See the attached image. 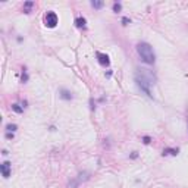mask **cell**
Listing matches in <instances>:
<instances>
[{
    "label": "cell",
    "instance_id": "1",
    "mask_svg": "<svg viewBox=\"0 0 188 188\" xmlns=\"http://www.w3.org/2000/svg\"><path fill=\"white\" fill-rule=\"evenodd\" d=\"M138 71H140L138 75L135 76L137 85L147 94L148 97H151V94H150V85L154 84V76L150 74L147 69H138Z\"/></svg>",
    "mask_w": 188,
    "mask_h": 188
},
{
    "label": "cell",
    "instance_id": "2",
    "mask_svg": "<svg viewBox=\"0 0 188 188\" xmlns=\"http://www.w3.org/2000/svg\"><path fill=\"white\" fill-rule=\"evenodd\" d=\"M137 51H138L140 57L143 62H146L148 65H153L156 60V56H154V51L151 49V46L148 43H140L137 46Z\"/></svg>",
    "mask_w": 188,
    "mask_h": 188
},
{
    "label": "cell",
    "instance_id": "3",
    "mask_svg": "<svg viewBox=\"0 0 188 188\" xmlns=\"http://www.w3.org/2000/svg\"><path fill=\"white\" fill-rule=\"evenodd\" d=\"M59 22V19H57V15L55 12H47L46 15H44V25L46 27H49V28H55Z\"/></svg>",
    "mask_w": 188,
    "mask_h": 188
},
{
    "label": "cell",
    "instance_id": "4",
    "mask_svg": "<svg viewBox=\"0 0 188 188\" xmlns=\"http://www.w3.org/2000/svg\"><path fill=\"white\" fill-rule=\"evenodd\" d=\"M97 60H98V63L101 66H109L110 65V59H109V56L107 55H105V53H100V51H97Z\"/></svg>",
    "mask_w": 188,
    "mask_h": 188
},
{
    "label": "cell",
    "instance_id": "5",
    "mask_svg": "<svg viewBox=\"0 0 188 188\" xmlns=\"http://www.w3.org/2000/svg\"><path fill=\"white\" fill-rule=\"evenodd\" d=\"M2 175L5 178L10 176V162H5V163L2 165Z\"/></svg>",
    "mask_w": 188,
    "mask_h": 188
},
{
    "label": "cell",
    "instance_id": "6",
    "mask_svg": "<svg viewBox=\"0 0 188 188\" xmlns=\"http://www.w3.org/2000/svg\"><path fill=\"white\" fill-rule=\"evenodd\" d=\"M85 22H87V21H85L84 18H76V19H75V25H76L78 28H82V30H85V28H87Z\"/></svg>",
    "mask_w": 188,
    "mask_h": 188
},
{
    "label": "cell",
    "instance_id": "7",
    "mask_svg": "<svg viewBox=\"0 0 188 188\" xmlns=\"http://www.w3.org/2000/svg\"><path fill=\"white\" fill-rule=\"evenodd\" d=\"M60 97L65 98V100H71V98H72V94L66 90H60Z\"/></svg>",
    "mask_w": 188,
    "mask_h": 188
},
{
    "label": "cell",
    "instance_id": "8",
    "mask_svg": "<svg viewBox=\"0 0 188 188\" xmlns=\"http://www.w3.org/2000/svg\"><path fill=\"white\" fill-rule=\"evenodd\" d=\"M33 6H34L33 2H27V3H25V6H24V12H25V13H30V9L33 8Z\"/></svg>",
    "mask_w": 188,
    "mask_h": 188
},
{
    "label": "cell",
    "instance_id": "9",
    "mask_svg": "<svg viewBox=\"0 0 188 188\" xmlns=\"http://www.w3.org/2000/svg\"><path fill=\"white\" fill-rule=\"evenodd\" d=\"M165 154H172V156H176L178 154V150H172V148H166L163 150V156Z\"/></svg>",
    "mask_w": 188,
    "mask_h": 188
},
{
    "label": "cell",
    "instance_id": "10",
    "mask_svg": "<svg viewBox=\"0 0 188 188\" xmlns=\"http://www.w3.org/2000/svg\"><path fill=\"white\" fill-rule=\"evenodd\" d=\"M12 109H13V110H15L16 113H22V112H24V107H21L19 105H18V103L12 105Z\"/></svg>",
    "mask_w": 188,
    "mask_h": 188
},
{
    "label": "cell",
    "instance_id": "11",
    "mask_svg": "<svg viewBox=\"0 0 188 188\" xmlns=\"http://www.w3.org/2000/svg\"><path fill=\"white\" fill-rule=\"evenodd\" d=\"M91 6L96 9H101L103 8V2H91Z\"/></svg>",
    "mask_w": 188,
    "mask_h": 188
},
{
    "label": "cell",
    "instance_id": "12",
    "mask_svg": "<svg viewBox=\"0 0 188 188\" xmlns=\"http://www.w3.org/2000/svg\"><path fill=\"white\" fill-rule=\"evenodd\" d=\"M8 131H16V125H15V123H13V125H12V123H10V125H8Z\"/></svg>",
    "mask_w": 188,
    "mask_h": 188
},
{
    "label": "cell",
    "instance_id": "13",
    "mask_svg": "<svg viewBox=\"0 0 188 188\" xmlns=\"http://www.w3.org/2000/svg\"><path fill=\"white\" fill-rule=\"evenodd\" d=\"M121 8H122V6H121L119 3H115V5H113V10H115V12H119V10H121Z\"/></svg>",
    "mask_w": 188,
    "mask_h": 188
},
{
    "label": "cell",
    "instance_id": "14",
    "mask_svg": "<svg viewBox=\"0 0 188 188\" xmlns=\"http://www.w3.org/2000/svg\"><path fill=\"white\" fill-rule=\"evenodd\" d=\"M28 81V75H27V72L24 71V74H22V82H27Z\"/></svg>",
    "mask_w": 188,
    "mask_h": 188
},
{
    "label": "cell",
    "instance_id": "15",
    "mask_svg": "<svg viewBox=\"0 0 188 188\" xmlns=\"http://www.w3.org/2000/svg\"><path fill=\"white\" fill-rule=\"evenodd\" d=\"M144 143L148 144V143H150V137H144Z\"/></svg>",
    "mask_w": 188,
    "mask_h": 188
},
{
    "label": "cell",
    "instance_id": "16",
    "mask_svg": "<svg viewBox=\"0 0 188 188\" xmlns=\"http://www.w3.org/2000/svg\"><path fill=\"white\" fill-rule=\"evenodd\" d=\"M6 137H8V138H13V134H10V132H8V134H6Z\"/></svg>",
    "mask_w": 188,
    "mask_h": 188
}]
</instances>
